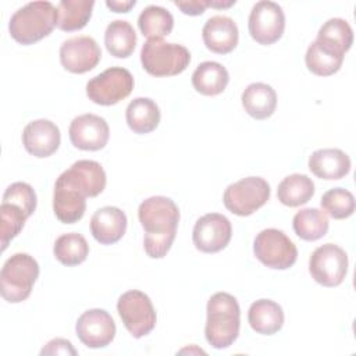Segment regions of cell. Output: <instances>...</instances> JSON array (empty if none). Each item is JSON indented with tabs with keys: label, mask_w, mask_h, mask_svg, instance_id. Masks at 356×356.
Instances as JSON below:
<instances>
[{
	"label": "cell",
	"mask_w": 356,
	"mask_h": 356,
	"mask_svg": "<svg viewBox=\"0 0 356 356\" xmlns=\"http://www.w3.org/2000/svg\"><path fill=\"white\" fill-rule=\"evenodd\" d=\"M317 38H321V39L335 43L346 53L353 43V31L345 19L330 18L318 29Z\"/></svg>",
	"instance_id": "cell-35"
},
{
	"label": "cell",
	"mask_w": 356,
	"mask_h": 356,
	"mask_svg": "<svg viewBox=\"0 0 356 356\" xmlns=\"http://www.w3.org/2000/svg\"><path fill=\"white\" fill-rule=\"evenodd\" d=\"M125 213L114 206L97 209L90 218V232L102 245H113L118 242L127 231Z\"/></svg>",
	"instance_id": "cell-20"
},
{
	"label": "cell",
	"mask_w": 356,
	"mask_h": 356,
	"mask_svg": "<svg viewBox=\"0 0 356 356\" xmlns=\"http://www.w3.org/2000/svg\"><path fill=\"white\" fill-rule=\"evenodd\" d=\"M125 120L129 129L135 134H149L154 131L160 122V108L156 102L149 97H136L128 104Z\"/></svg>",
	"instance_id": "cell-26"
},
{
	"label": "cell",
	"mask_w": 356,
	"mask_h": 356,
	"mask_svg": "<svg viewBox=\"0 0 356 356\" xmlns=\"http://www.w3.org/2000/svg\"><path fill=\"white\" fill-rule=\"evenodd\" d=\"M61 135L58 127L50 120L31 121L22 132V143L25 150L39 159H44L57 152Z\"/></svg>",
	"instance_id": "cell-17"
},
{
	"label": "cell",
	"mask_w": 356,
	"mask_h": 356,
	"mask_svg": "<svg viewBox=\"0 0 356 356\" xmlns=\"http://www.w3.org/2000/svg\"><path fill=\"white\" fill-rule=\"evenodd\" d=\"M204 46L217 54L231 53L239 39L235 21L225 15H214L209 18L202 31Z\"/></svg>",
	"instance_id": "cell-18"
},
{
	"label": "cell",
	"mask_w": 356,
	"mask_h": 356,
	"mask_svg": "<svg viewBox=\"0 0 356 356\" xmlns=\"http://www.w3.org/2000/svg\"><path fill=\"white\" fill-rule=\"evenodd\" d=\"M79 341L92 349L104 348L115 337V323L103 309H90L83 312L75 324Z\"/></svg>",
	"instance_id": "cell-13"
},
{
	"label": "cell",
	"mask_w": 356,
	"mask_h": 356,
	"mask_svg": "<svg viewBox=\"0 0 356 356\" xmlns=\"http://www.w3.org/2000/svg\"><path fill=\"white\" fill-rule=\"evenodd\" d=\"M229 81V74L217 61L200 63L192 74V85L196 92L204 96H217L224 92Z\"/></svg>",
	"instance_id": "cell-25"
},
{
	"label": "cell",
	"mask_w": 356,
	"mask_h": 356,
	"mask_svg": "<svg viewBox=\"0 0 356 356\" xmlns=\"http://www.w3.org/2000/svg\"><path fill=\"white\" fill-rule=\"evenodd\" d=\"M93 0H61L57 4V28L64 32L82 29L92 17Z\"/></svg>",
	"instance_id": "cell-28"
},
{
	"label": "cell",
	"mask_w": 356,
	"mask_h": 356,
	"mask_svg": "<svg viewBox=\"0 0 356 356\" xmlns=\"http://www.w3.org/2000/svg\"><path fill=\"white\" fill-rule=\"evenodd\" d=\"M314 195V184L305 174L285 177L277 189L278 200L288 207H298L307 203Z\"/></svg>",
	"instance_id": "cell-29"
},
{
	"label": "cell",
	"mask_w": 356,
	"mask_h": 356,
	"mask_svg": "<svg viewBox=\"0 0 356 356\" xmlns=\"http://www.w3.org/2000/svg\"><path fill=\"white\" fill-rule=\"evenodd\" d=\"M71 143L81 150H100L110 136L107 121L96 114H82L75 117L68 129Z\"/></svg>",
	"instance_id": "cell-15"
},
{
	"label": "cell",
	"mask_w": 356,
	"mask_h": 356,
	"mask_svg": "<svg viewBox=\"0 0 356 356\" xmlns=\"http://www.w3.org/2000/svg\"><path fill=\"white\" fill-rule=\"evenodd\" d=\"M29 216L18 206L13 203H3L0 206V241L1 250H6L10 241L14 239L21 229Z\"/></svg>",
	"instance_id": "cell-34"
},
{
	"label": "cell",
	"mask_w": 356,
	"mask_h": 356,
	"mask_svg": "<svg viewBox=\"0 0 356 356\" xmlns=\"http://www.w3.org/2000/svg\"><path fill=\"white\" fill-rule=\"evenodd\" d=\"M40 355H76V350L74 349L72 343L68 339L64 338H56L47 342L46 346L40 350Z\"/></svg>",
	"instance_id": "cell-37"
},
{
	"label": "cell",
	"mask_w": 356,
	"mask_h": 356,
	"mask_svg": "<svg viewBox=\"0 0 356 356\" xmlns=\"http://www.w3.org/2000/svg\"><path fill=\"white\" fill-rule=\"evenodd\" d=\"M139 222L145 229L143 248L149 257H164L175 239L179 222L178 206L165 196H152L138 209Z\"/></svg>",
	"instance_id": "cell-1"
},
{
	"label": "cell",
	"mask_w": 356,
	"mask_h": 356,
	"mask_svg": "<svg viewBox=\"0 0 356 356\" xmlns=\"http://www.w3.org/2000/svg\"><path fill=\"white\" fill-rule=\"evenodd\" d=\"M254 256L267 267L274 270H286L298 259L295 243L277 228L260 231L253 242Z\"/></svg>",
	"instance_id": "cell-8"
},
{
	"label": "cell",
	"mask_w": 356,
	"mask_h": 356,
	"mask_svg": "<svg viewBox=\"0 0 356 356\" xmlns=\"http://www.w3.org/2000/svg\"><path fill=\"white\" fill-rule=\"evenodd\" d=\"M345 51L335 43L317 38L307 47L305 61L310 72L318 76H330L339 71Z\"/></svg>",
	"instance_id": "cell-19"
},
{
	"label": "cell",
	"mask_w": 356,
	"mask_h": 356,
	"mask_svg": "<svg viewBox=\"0 0 356 356\" xmlns=\"http://www.w3.org/2000/svg\"><path fill=\"white\" fill-rule=\"evenodd\" d=\"M56 25L57 7L50 1H32L11 15L8 31L15 42L26 46L50 35Z\"/></svg>",
	"instance_id": "cell-3"
},
{
	"label": "cell",
	"mask_w": 356,
	"mask_h": 356,
	"mask_svg": "<svg viewBox=\"0 0 356 356\" xmlns=\"http://www.w3.org/2000/svg\"><path fill=\"white\" fill-rule=\"evenodd\" d=\"M248 321L252 330L257 334L273 335L284 325V312L274 300L259 299L250 305Z\"/></svg>",
	"instance_id": "cell-23"
},
{
	"label": "cell",
	"mask_w": 356,
	"mask_h": 356,
	"mask_svg": "<svg viewBox=\"0 0 356 356\" xmlns=\"http://www.w3.org/2000/svg\"><path fill=\"white\" fill-rule=\"evenodd\" d=\"M138 26L147 39H163L174 28V18L168 10L160 6H147L138 18Z\"/></svg>",
	"instance_id": "cell-31"
},
{
	"label": "cell",
	"mask_w": 356,
	"mask_h": 356,
	"mask_svg": "<svg viewBox=\"0 0 356 356\" xmlns=\"http://www.w3.org/2000/svg\"><path fill=\"white\" fill-rule=\"evenodd\" d=\"M242 106L254 120H266L275 111L277 93L267 83H250L242 93Z\"/></svg>",
	"instance_id": "cell-24"
},
{
	"label": "cell",
	"mask_w": 356,
	"mask_h": 356,
	"mask_svg": "<svg viewBox=\"0 0 356 356\" xmlns=\"http://www.w3.org/2000/svg\"><path fill=\"white\" fill-rule=\"evenodd\" d=\"M117 312L125 328L134 338L147 335L157 321L150 298L138 289L127 291L118 298Z\"/></svg>",
	"instance_id": "cell-7"
},
{
	"label": "cell",
	"mask_w": 356,
	"mask_h": 356,
	"mask_svg": "<svg viewBox=\"0 0 356 356\" xmlns=\"http://www.w3.org/2000/svg\"><path fill=\"white\" fill-rule=\"evenodd\" d=\"M232 236L231 221L220 213L202 216L192 232L193 245L203 253H217L227 248Z\"/></svg>",
	"instance_id": "cell-12"
},
{
	"label": "cell",
	"mask_w": 356,
	"mask_h": 356,
	"mask_svg": "<svg viewBox=\"0 0 356 356\" xmlns=\"http://www.w3.org/2000/svg\"><path fill=\"white\" fill-rule=\"evenodd\" d=\"M85 199L86 195L60 174L53 193V210L56 217L64 224L78 222L86 210Z\"/></svg>",
	"instance_id": "cell-16"
},
{
	"label": "cell",
	"mask_w": 356,
	"mask_h": 356,
	"mask_svg": "<svg viewBox=\"0 0 356 356\" xmlns=\"http://www.w3.org/2000/svg\"><path fill=\"white\" fill-rule=\"evenodd\" d=\"M143 70L153 76H174L186 70L191 63L189 50L163 39H147L140 50Z\"/></svg>",
	"instance_id": "cell-5"
},
{
	"label": "cell",
	"mask_w": 356,
	"mask_h": 356,
	"mask_svg": "<svg viewBox=\"0 0 356 356\" xmlns=\"http://www.w3.org/2000/svg\"><path fill=\"white\" fill-rule=\"evenodd\" d=\"M135 4H136L135 0H129V1H110V0H107L106 1V6L110 10L115 11V13H128Z\"/></svg>",
	"instance_id": "cell-39"
},
{
	"label": "cell",
	"mask_w": 356,
	"mask_h": 356,
	"mask_svg": "<svg viewBox=\"0 0 356 356\" xmlns=\"http://www.w3.org/2000/svg\"><path fill=\"white\" fill-rule=\"evenodd\" d=\"M309 170L321 179H341L350 171V159L341 149H318L309 157Z\"/></svg>",
	"instance_id": "cell-22"
},
{
	"label": "cell",
	"mask_w": 356,
	"mask_h": 356,
	"mask_svg": "<svg viewBox=\"0 0 356 356\" xmlns=\"http://www.w3.org/2000/svg\"><path fill=\"white\" fill-rule=\"evenodd\" d=\"M107 51L117 58L129 57L136 46V33L128 21L115 19L110 22L104 32Z\"/></svg>",
	"instance_id": "cell-27"
},
{
	"label": "cell",
	"mask_w": 356,
	"mask_h": 356,
	"mask_svg": "<svg viewBox=\"0 0 356 356\" xmlns=\"http://www.w3.org/2000/svg\"><path fill=\"white\" fill-rule=\"evenodd\" d=\"M270 199V185L261 177H246L227 186L222 202L227 210L246 217L263 207Z\"/></svg>",
	"instance_id": "cell-6"
},
{
	"label": "cell",
	"mask_w": 356,
	"mask_h": 356,
	"mask_svg": "<svg viewBox=\"0 0 356 356\" xmlns=\"http://www.w3.org/2000/svg\"><path fill=\"white\" fill-rule=\"evenodd\" d=\"M309 271L320 285L327 288L338 286L348 273V254L338 245H321L310 256Z\"/></svg>",
	"instance_id": "cell-10"
},
{
	"label": "cell",
	"mask_w": 356,
	"mask_h": 356,
	"mask_svg": "<svg viewBox=\"0 0 356 356\" xmlns=\"http://www.w3.org/2000/svg\"><path fill=\"white\" fill-rule=\"evenodd\" d=\"M204 335L214 349L231 346L239 335L241 309L235 296L227 292L211 295L207 302Z\"/></svg>",
	"instance_id": "cell-2"
},
{
	"label": "cell",
	"mask_w": 356,
	"mask_h": 356,
	"mask_svg": "<svg viewBox=\"0 0 356 356\" xmlns=\"http://www.w3.org/2000/svg\"><path fill=\"white\" fill-rule=\"evenodd\" d=\"M295 234L303 241H317L328 232V217L323 210L307 207L302 209L293 216L292 220Z\"/></svg>",
	"instance_id": "cell-30"
},
{
	"label": "cell",
	"mask_w": 356,
	"mask_h": 356,
	"mask_svg": "<svg viewBox=\"0 0 356 356\" xmlns=\"http://www.w3.org/2000/svg\"><path fill=\"white\" fill-rule=\"evenodd\" d=\"M100 58V47L90 36L70 38L60 47L61 65L74 74H85L93 70Z\"/></svg>",
	"instance_id": "cell-14"
},
{
	"label": "cell",
	"mask_w": 356,
	"mask_h": 356,
	"mask_svg": "<svg viewBox=\"0 0 356 356\" xmlns=\"http://www.w3.org/2000/svg\"><path fill=\"white\" fill-rule=\"evenodd\" d=\"M174 4L186 15H202L209 7L207 0H191V1H174Z\"/></svg>",
	"instance_id": "cell-38"
},
{
	"label": "cell",
	"mask_w": 356,
	"mask_h": 356,
	"mask_svg": "<svg viewBox=\"0 0 356 356\" xmlns=\"http://www.w3.org/2000/svg\"><path fill=\"white\" fill-rule=\"evenodd\" d=\"M61 175L79 188L86 197H95L106 188V172L100 163L93 160H78Z\"/></svg>",
	"instance_id": "cell-21"
},
{
	"label": "cell",
	"mask_w": 356,
	"mask_h": 356,
	"mask_svg": "<svg viewBox=\"0 0 356 356\" xmlns=\"http://www.w3.org/2000/svg\"><path fill=\"white\" fill-rule=\"evenodd\" d=\"M39 277V264L28 253H15L6 260L0 273V292L8 303H19L32 292Z\"/></svg>",
	"instance_id": "cell-4"
},
{
	"label": "cell",
	"mask_w": 356,
	"mask_h": 356,
	"mask_svg": "<svg viewBox=\"0 0 356 356\" xmlns=\"http://www.w3.org/2000/svg\"><path fill=\"white\" fill-rule=\"evenodd\" d=\"M232 4H235V0H229V1H209V7H214V8H228Z\"/></svg>",
	"instance_id": "cell-40"
},
{
	"label": "cell",
	"mask_w": 356,
	"mask_h": 356,
	"mask_svg": "<svg viewBox=\"0 0 356 356\" xmlns=\"http://www.w3.org/2000/svg\"><path fill=\"white\" fill-rule=\"evenodd\" d=\"M320 204L323 210L335 220H343L350 217L355 213V197L353 195L343 188H332L327 191L321 200Z\"/></svg>",
	"instance_id": "cell-33"
},
{
	"label": "cell",
	"mask_w": 356,
	"mask_h": 356,
	"mask_svg": "<svg viewBox=\"0 0 356 356\" xmlns=\"http://www.w3.org/2000/svg\"><path fill=\"white\" fill-rule=\"evenodd\" d=\"M132 74L122 67H111L86 83V96L96 104L113 106L131 95Z\"/></svg>",
	"instance_id": "cell-9"
},
{
	"label": "cell",
	"mask_w": 356,
	"mask_h": 356,
	"mask_svg": "<svg viewBox=\"0 0 356 356\" xmlns=\"http://www.w3.org/2000/svg\"><path fill=\"white\" fill-rule=\"evenodd\" d=\"M54 257L67 267L83 263L89 254V245L81 234L70 232L60 235L53 246Z\"/></svg>",
	"instance_id": "cell-32"
},
{
	"label": "cell",
	"mask_w": 356,
	"mask_h": 356,
	"mask_svg": "<svg viewBox=\"0 0 356 356\" xmlns=\"http://www.w3.org/2000/svg\"><path fill=\"white\" fill-rule=\"evenodd\" d=\"M248 28L252 39L259 44L275 43L285 29V15L281 6L270 0L257 1L252 7Z\"/></svg>",
	"instance_id": "cell-11"
},
{
	"label": "cell",
	"mask_w": 356,
	"mask_h": 356,
	"mask_svg": "<svg viewBox=\"0 0 356 356\" xmlns=\"http://www.w3.org/2000/svg\"><path fill=\"white\" fill-rule=\"evenodd\" d=\"M3 203H13L21 207L31 217L36 209V193L29 184L14 182L6 189Z\"/></svg>",
	"instance_id": "cell-36"
}]
</instances>
